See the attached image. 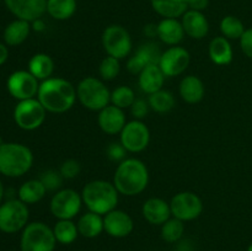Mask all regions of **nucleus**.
Here are the masks:
<instances>
[{
    "mask_svg": "<svg viewBox=\"0 0 252 251\" xmlns=\"http://www.w3.org/2000/svg\"><path fill=\"white\" fill-rule=\"evenodd\" d=\"M39 180H41L42 184L44 185V187H46L47 191L57 192L61 189L62 185H63L64 177L62 176V174L59 170L49 169V170H46V171L42 172L41 176H39Z\"/></svg>",
    "mask_w": 252,
    "mask_h": 251,
    "instance_id": "37",
    "label": "nucleus"
},
{
    "mask_svg": "<svg viewBox=\"0 0 252 251\" xmlns=\"http://www.w3.org/2000/svg\"><path fill=\"white\" fill-rule=\"evenodd\" d=\"M209 0H189V10L204 11L208 7Z\"/></svg>",
    "mask_w": 252,
    "mask_h": 251,
    "instance_id": "42",
    "label": "nucleus"
},
{
    "mask_svg": "<svg viewBox=\"0 0 252 251\" xmlns=\"http://www.w3.org/2000/svg\"><path fill=\"white\" fill-rule=\"evenodd\" d=\"M121 70V63L120 59L115 58V57L107 56L101 61L100 65H98V74H100L101 79L103 81H111L113 79L117 78Z\"/></svg>",
    "mask_w": 252,
    "mask_h": 251,
    "instance_id": "36",
    "label": "nucleus"
},
{
    "mask_svg": "<svg viewBox=\"0 0 252 251\" xmlns=\"http://www.w3.org/2000/svg\"><path fill=\"white\" fill-rule=\"evenodd\" d=\"M219 27H220L221 36L228 38L229 41L230 39H240L246 30L243 21L239 17L233 16V15H228V16L223 17Z\"/></svg>",
    "mask_w": 252,
    "mask_h": 251,
    "instance_id": "33",
    "label": "nucleus"
},
{
    "mask_svg": "<svg viewBox=\"0 0 252 251\" xmlns=\"http://www.w3.org/2000/svg\"><path fill=\"white\" fill-rule=\"evenodd\" d=\"M33 153L27 145L16 142L0 145V174L6 177H21L31 170Z\"/></svg>",
    "mask_w": 252,
    "mask_h": 251,
    "instance_id": "4",
    "label": "nucleus"
},
{
    "mask_svg": "<svg viewBox=\"0 0 252 251\" xmlns=\"http://www.w3.org/2000/svg\"><path fill=\"white\" fill-rule=\"evenodd\" d=\"M62 176L64 180H73L79 176L81 171V165L78 160L75 159H66L62 162L61 167H59Z\"/></svg>",
    "mask_w": 252,
    "mask_h": 251,
    "instance_id": "38",
    "label": "nucleus"
},
{
    "mask_svg": "<svg viewBox=\"0 0 252 251\" xmlns=\"http://www.w3.org/2000/svg\"><path fill=\"white\" fill-rule=\"evenodd\" d=\"M142 214L148 223L153 224V225H162L172 216L170 202H166L159 197L148 198L143 203Z\"/></svg>",
    "mask_w": 252,
    "mask_h": 251,
    "instance_id": "19",
    "label": "nucleus"
},
{
    "mask_svg": "<svg viewBox=\"0 0 252 251\" xmlns=\"http://www.w3.org/2000/svg\"><path fill=\"white\" fill-rule=\"evenodd\" d=\"M31 27L32 29L34 30V31H38V32H41V31H43L44 30V27H46V25H44V22L42 21V19H38V20H34L33 22H31Z\"/></svg>",
    "mask_w": 252,
    "mask_h": 251,
    "instance_id": "45",
    "label": "nucleus"
},
{
    "mask_svg": "<svg viewBox=\"0 0 252 251\" xmlns=\"http://www.w3.org/2000/svg\"><path fill=\"white\" fill-rule=\"evenodd\" d=\"M81 193L73 188H62L53 194L49 203V211L57 219H73L83 207Z\"/></svg>",
    "mask_w": 252,
    "mask_h": 251,
    "instance_id": "10",
    "label": "nucleus"
},
{
    "mask_svg": "<svg viewBox=\"0 0 252 251\" xmlns=\"http://www.w3.org/2000/svg\"><path fill=\"white\" fill-rule=\"evenodd\" d=\"M2 143H4V142H2V138H1V134H0V145H1V144H2Z\"/></svg>",
    "mask_w": 252,
    "mask_h": 251,
    "instance_id": "48",
    "label": "nucleus"
},
{
    "mask_svg": "<svg viewBox=\"0 0 252 251\" xmlns=\"http://www.w3.org/2000/svg\"><path fill=\"white\" fill-rule=\"evenodd\" d=\"M162 52L154 42H145L140 44L135 53L128 59L127 69L130 74L139 75L140 71L150 64H159Z\"/></svg>",
    "mask_w": 252,
    "mask_h": 251,
    "instance_id": "15",
    "label": "nucleus"
},
{
    "mask_svg": "<svg viewBox=\"0 0 252 251\" xmlns=\"http://www.w3.org/2000/svg\"><path fill=\"white\" fill-rule=\"evenodd\" d=\"M39 80H37L29 70H16L9 75L6 88L10 95L17 101L37 97L39 89Z\"/></svg>",
    "mask_w": 252,
    "mask_h": 251,
    "instance_id": "13",
    "label": "nucleus"
},
{
    "mask_svg": "<svg viewBox=\"0 0 252 251\" xmlns=\"http://www.w3.org/2000/svg\"><path fill=\"white\" fill-rule=\"evenodd\" d=\"M150 4L162 19H179L189 10V0H150Z\"/></svg>",
    "mask_w": 252,
    "mask_h": 251,
    "instance_id": "26",
    "label": "nucleus"
},
{
    "mask_svg": "<svg viewBox=\"0 0 252 251\" xmlns=\"http://www.w3.org/2000/svg\"><path fill=\"white\" fill-rule=\"evenodd\" d=\"M191 56L186 48L180 46H172L162 52L159 66L166 78L181 75L189 65Z\"/></svg>",
    "mask_w": 252,
    "mask_h": 251,
    "instance_id": "14",
    "label": "nucleus"
},
{
    "mask_svg": "<svg viewBox=\"0 0 252 251\" xmlns=\"http://www.w3.org/2000/svg\"><path fill=\"white\" fill-rule=\"evenodd\" d=\"M171 214L182 221H191L198 218L203 212V201L191 191L179 192L170 201Z\"/></svg>",
    "mask_w": 252,
    "mask_h": 251,
    "instance_id": "11",
    "label": "nucleus"
},
{
    "mask_svg": "<svg viewBox=\"0 0 252 251\" xmlns=\"http://www.w3.org/2000/svg\"><path fill=\"white\" fill-rule=\"evenodd\" d=\"M179 93L182 100L187 103H198L203 100L206 88L202 81L196 75H187L180 81Z\"/></svg>",
    "mask_w": 252,
    "mask_h": 251,
    "instance_id": "23",
    "label": "nucleus"
},
{
    "mask_svg": "<svg viewBox=\"0 0 252 251\" xmlns=\"http://www.w3.org/2000/svg\"><path fill=\"white\" fill-rule=\"evenodd\" d=\"M149 110H150V106L149 103H148V101L140 97L135 98L133 105L130 106V113H132V116L134 117V120L142 121L143 118L147 117Z\"/></svg>",
    "mask_w": 252,
    "mask_h": 251,
    "instance_id": "40",
    "label": "nucleus"
},
{
    "mask_svg": "<svg viewBox=\"0 0 252 251\" xmlns=\"http://www.w3.org/2000/svg\"><path fill=\"white\" fill-rule=\"evenodd\" d=\"M113 185L120 194L137 196L149 185V170L142 160L127 157L118 164L113 175Z\"/></svg>",
    "mask_w": 252,
    "mask_h": 251,
    "instance_id": "2",
    "label": "nucleus"
},
{
    "mask_svg": "<svg viewBox=\"0 0 252 251\" xmlns=\"http://www.w3.org/2000/svg\"><path fill=\"white\" fill-rule=\"evenodd\" d=\"M127 153L128 152L126 150V148L121 144V142L111 143L107 147V149H106V154H107L108 159L116 162H121L125 159H127V157H126Z\"/></svg>",
    "mask_w": 252,
    "mask_h": 251,
    "instance_id": "39",
    "label": "nucleus"
},
{
    "mask_svg": "<svg viewBox=\"0 0 252 251\" xmlns=\"http://www.w3.org/2000/svg\"><path fill=\"white\" fill-rule=\"evenodd\" d=\"M248 251H252V243L250 244V246L248 248Z\"/></svg>",
    "mask_w": 252,
    "mask_h": 251,
    "instance_id": "47",
    "label": "nucleus"
},
{
    "mask_svg": "<svg viewBox=\"0 0 252 251\" xmlns=\"http://www.w3.org/2000/svg\"><path fill=\"white\" fill-rule=\"evenodd\" d=\"M76 96L81 105L90 111H101L111 102V91L102 79L86 76L76 86Z\"/></svg>",
    "mask_w": 252,
    "mask_h": 251,
    "instance_id": "5",
    "label": "nucleus"
},
{
    "mask_svg": "<svg viewBox=\"0 0 252 251\" xmlns=\"http://www.w3.org/2000/svg\"><path fill=\"white\" fill-rule=\"evenodd\" d=\"M165 79L166 76L160 69L159 64H150V65L145 66L138 75V85L143 93L147 95H152V94L161 90Z\"/></svg>",
    "mask_w": 252,
    "mask_h": 251,
    "instance_id": "21",
    "label": "nucleus"
},
{
    "mask_svg": "<svg viewBox=\"0 0 252 251\" xmlns=\"http://www.w3.org/2000/svg\"><path fill=\"white\" fill-rule=\"evenodd\" d=\"M78 230L81 236L86 239H94L100 235L105 228H103V216H100L94 212H86L85 214L79 218Z\"/></svg>",
    "mask_w": 252,
    "mask_h": 251,
    "instance_id": "27",
    "label": "nucleus"
},
{
    "mask_svg": "<svg viewBox=\"0 0 252 251\" xmlns=\"http://www.w3.org/2000/svg\"><path fill=\"white\" fill-rule=\"evenodd\" d=\"M47 111L38 98H29L17 102L14 108V121L24 130H34L43 125Z\"/></svg>",
    "mask_w": 252,
    "mask_h": 251,
    "instance_id": "9",
    "label": "nucleus"
},
{
    "mask_svg": "<svg viewBox=\"0 0 252 251\" xmlns=\"http://www.w3.org/2000/svg\"><path fill=\"white\" fill-rule=\"evenodd\" d=\"M83 203L90 212L105 216L117 208L120 192L113 182L106 180H94L88 182L81 191Z\"/></svg>",
    "mask_w": 252,
    "mask_h": 251,
    "instance_id": "3",
    "label": "nucleus"
},
{
    "mask_svg": "<svg viewBox=\"0 0 252 251\" xmlns=\"http://www.w3.org/2000/svg\"><path fill=\"white\" fill-rule=\"evenodd\" d=\"M239 41H240V47L243 53L252 59V27L245 30V32H244Z\"/></svg>",
    "mask_w": 252,
    "mask_h": 251,
    "instance_id": "41",
    "label": "nucleus"
},
{
    "mask_svg": "<svg viewBox=\"0 0 252 251\" xmlns=\"http://www.w3.org/2000/svg\"><path fill=\"white\" fill-rule=\"evenodd\" d=\"M7 10L16 19L33 22L47 12V0H4Z\"/></svg>",
    "mask_w": 252,
    "mask_h": 251,
    "instance_id": "16",
    "label": "nucleus"
},
{
    "mask_svg": "<svg viewBox=\"0 0 252 251\" xmlns=\"http://www.w3.org/2000/svg\"><path fill=\"white\" fill-rule=\"evenodd\" d=\"M47 193V189L44 185L42 184L39 179H32L29 181L24 182L20 186L17 191V198L22 201L24 203L34 204L37 202L42 201Z\"/></svg>",
    "mask_w": 252,
    "mask_h": 251,
    "instance_id": "29",
    "label": "nucleus"
},
{
    "mask_svg": "<svg viewBox=\"0 0 252 251\" xmlns=\"http://www.w3.org/2000/svg\"><path fill=\"white\" fill-rule=\"evenodd\" d=\"M211 61L217 65H228L233 62L234 52L230 41L223 36L214 37L208 46Z\"/></svg>",
    "mask_w": 252,
    "mask_h": 251,
    "instance_id": "25",
    "label": "nucleus"
},
{
    "mask_svg": "<svg viewBox=\"0 0 252 251\" xmlns=\"http://www.w3.org/2000/svg\"><path fill=\"white\" fill-rule=\"evenodd\" d=\"M31 30V22L21 19L14 20L5 27L4 33H2L4 43L10 47L20 46L29 38Z\"/></svg>",
    "mask_w": 252,
    "mask_h": 251,
    "instance_id": "24",
    "label": "nucleus"
},
{
    "mask_svg": "<svg viewBox=\"0 0 252 251\" xmlns=\"http://www.w3.org/2000/svg\"><path fill=\"white\" fill-rule=\"evenodd\" d=\"M185 221L177 218H170L161 225V238L166 243H176L185 233Z\"/></svg>",
    "mask_w": 252,
    "mask_h": 251,
    "instance_id": "34",
    "label": "nucleus"
},
{
    "mask_svg": "<svg viewBox=\"0 0 252 251\" xmlns=\"http://www.w3.org/2000/svg\"><path fill=\"white\" fill-rule=\"evenodd\" d=\"M144 33L145 36L150 37H157L158 36V25L157 24H149L144 27Z\"/></svg>",
    "mask_w": 252,
    "mask_h": 251,
    "instance_id": "43",
    "label": "nucleus"
},
{
    "mask_svg": "<svg viewBox=\"0 0 252 251\" xmlns=\"http://www.w3.org/2000/svg\"><path fill=\"white\" fill-rule=\"evenodd\" d=\"M185 34L184 26L177 19H162L158 24V38L167 46H179Z\"/></svg>",
    "mask_w": 252,
    "mask_h": 251,
    "instance_id": "22",
    "label": "nucleus"
},
{
    "mask_svg": "<svg viewBox=\"0 0 252 251\" xmlns=\"http://www.w3.org/2000/svg\"><path fill=\"white\" fill-rule=\"evenodd\" d=\"M7 58H9V49H7V46L0 42V65L6 63Z\"/></svg>",
    "mask_w": 252,
    "mask_h": 251,
    "instance_id": "44",
    "label": "nucleus"
},
{
    "mask_svg": "<svg viewBox=\"0 0 252 251\" xmlns=\"http://www.w3.org/2000/svg\"><path fill=\"white\" fill-rule=\"evenodd\" d=\"M102 47L107 56L123 59L132 52L133 41L127 29L121 25H110L102 32Z\"/></svg>",
    "mask_w": 252,
    "mask_h": 251,
    "instance_id": "8",
    "label": "nucleus"
},
{
    "mask_svg": "<svg viewBox=\"0 0 252 251\" xmlns=\"http://www.w3.org/2000/svg\"><path fill=\"white\" fill-rule=\"evenodd\" d=\"M29 219V206L19 198L7 199L0 204V231L2 233L14 234L24 230Z\"/></svg>",
    "mask_w": 252,
    "mask_h": 251,
    "instance_id": "7",
    "label": "nucleus"
},
{
    "mask_svg": "<svg viewBox=\"0 0 252 251\" xmlns=\"http://www.w3.org/2000/svg\"><path fill=\"white\" fill-rule=\"evenodd\" d=\"M181 24L184 26L185 33L189 38L202 39L208 34L209 22L206 15L201 11L187 10L181 17Z\"/></svg>",
    "mask_w": 252,
    "mask_h": 251,
    "instance_id": "20",
    "label": "nucleus"
},
{
    "mask_svg": "<svg viewBox=\"0 0 252 251\" xmlns=\"http://www.w3.org/2000/svg\"><path fill=\"white\" fill-rule=\"evenodd\" d=\"M56 244L53 229L43 221L27 224L20 239L21 251H53Z\"/></svg>",
    "mask_w": 252,
    "mask_h": 251,
    "instance_id": "6",
    "label": "nucleus"
},
{
    "mask_svg": "<svg viewBox=\"0 0 252 251\" xmlns=\"http://www.w3.org/2000/svg\"><path fill=\"white\" fill-rule=\"evenodd\" d=\"M11 251H15V250H11Z\"/></svg>",
    "mask_w": 252,
    "mask_h": 251,
    "instance_id": "49",
    "label": "nucleus"
},
{
    "mask_svg": "<svg viewBox=\"0 0 252 251\" xmlns=\"http://www.w3.org/2000/svg\"><path fill=\"white\" fill-rule=\"evenodd\" d=\"M54 236L57 243L69 245L74 243L79 235L78 225L73 221V219H59L53 228Z\"/></svg>",
    "mask_w": 252,
    "mask_h": 251,
    "instance_id": "31",
    "label": "nucleus"
},
{
    "mask_svg": "<svg viewBox=\"0 0 252 251\" xmlns=\"http://www.w3.org/2000/svg\"><path fill=\"white\" fill-rule=\"evenodd\" d=\"M120 142L128 153L143 152L150 143L149 128L143 121H129L120 133Z\"/></svg>",
    "mask_w": 252,
    "mask_h": 251,
    "instance_id": "12",
    "label": "nucleus"
},
{
    "mask_svg": "<svg viewBox=\"0 0 252 251\" xmlns=\"http://www.w3.org/2000/svg\"><path fill=\"white\" fill-rule=\"evenodd\" d=\"M175 102L176 101L174 94L165 89L148 96V103L150 108L158 113H166L171 111L175 107Z\"/></svg>",
    "mask_w": 252,
    "mask_h": 251,
    "instance_id": "32",
    "label": "nucleus"
},
{
    "mask_svg": "<svg viewBox=\"0 0 252 251\" xmlns=\"http://www.w3.org/2000/svg\"><path fill=\"white\" fill-rule=\"evenodd\" d=\"M4 196H5V188H4V185H2L1 180H0V204L2 203Z\"/></svg>",
    "mask_w": 252,
    "mask_h": 251,
    "instance_id": "46",
    "label": "nucleus"
},
{
    "mask_svg": "<svg viewBox=\"0 0 252 251\" xmlns=\"http://www.w3.org/2000/svg\"><path fill=\"white\" fill-rule=\"evenodd\" d=\"M37 98L47 112L64 113L75 103L76 88L64 78H49L39 84Z\"/></svg>",
    "mask_w": 252,
    "mask_h": 251,
    "instance_id": "1",
    "label": "nucleus"
},
{
    "mask_svg": "<svg viewBox=\"0 0 252 251\" xmlns=\"http://www.w3.org/2000/svg\"><path fill=\"white\" fill-rule=\"evenodd\" d=\"M137 96H135L134 90L129 86L121 85L118 88H116L115 90L111 93V103L117 107L122 108H130V106L133 105V102L135 101Z\"/></svg>",
    "mask_w": 252,
    "mask_h": 251,
    "instance_id": "35",
    "label": "nucleus"
},
{
    "mask_svg": "<svg viewBox=\"0 0 252 251\" xmlns=\"http://www.w3.org/2000/svg\"><path fill=\"white\" fill-rule=\"evenodd\" d=\"M103 228L112 238H126L134 229V221L127 212L116 208L103 216Z\"/></svg>",
    "mask_w": 252,
    "mask_h": 251,
    "instance_id": "17",
    "label": "nucleus"
},
{
    "mask_svg": "<svg viewBox=\"0 0 252 251\" xmlns=\"http://www.w3.org/2000/svg\"><path fill=\"white\" fill-rule=\"evenodd\" d=\"M127 123L125 111L115 105H108L98 111L97 125L103 133L110 135L118 134L122 132Z\"/></svg>",
    "mask_w": 252,
    "mask_h": 251,
    "instance_id": "18",
    "label": "nucleus"
},
{
    "mask_svg": "<svg viewBox=\"0 0 252 251\" xmlns=\"http://www.w3.org/2000/svg\"><path fill=\"white\" fill-rule=\"evenodd\" d=\"M27 70L37 79V80H47L52 78L54 71V62L52 57L47 53H36L29 61Z\"/></svg>",
    "mask_w": 252,
    "mask_h": 251,
    "instance_id": "28",
    "label": "nucleus"
},
{
    "mask_svg": "<svg viewBox=\"0 0 252 251\" xmlns=\"http://www.w3.org/2000/svg\"><path fill=\"white\" fill-rule=\"evenodd\" d=\"M76 7V0H47V12L58 21L70 19L75 14Z\"/></svg>",
    "mask_w": 252,
    "mask_h": 251,
    "instance_id": "30",
    "label": "nucleus"
}]
</instances>
